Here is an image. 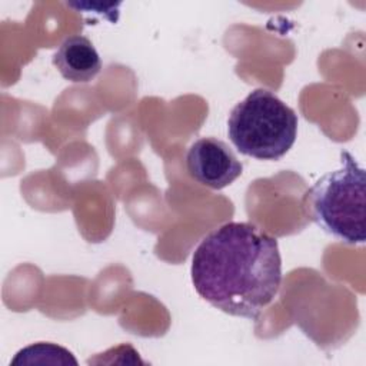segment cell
<instances>
[{"mask_svg":"<svg viewBox=\"0 0 366 366\" xmlns=\"http://www.w3.org/2000/svg\"><path fill=\"white\" fill-rule=\"evenodd\" d=\"M307 217L346 244L366 240V176L355 157L343 150L340 167L323 174L303 196Z\"/></svg>","mask_w":366,"mask_h":366,"instance_id":"2","label":"cell"},{"mask_svg":"<svg viewBox=\"0 0 366 366\" xmlns=\"http://www.w3.org/2000/svg\"><path fill=\"white\" fill-rule=\"evenodd\" d=\"M186 167L192 179L213 190L232 184L243 172L233 150L216 137H202L193 142L186 153Z\"/></svg>","mask_w":366,"mask_h":366,"instance_id":"4","label":"cell"},{"mask_svg":"<svg viewBox=\"0 0 366 366\" xmlns=\"http://www.w3.org/2000/svg\"><path fill=\"white\" fill-rule=\"evenodd\" d=\"M190 274L197 295L213 307L256 319L282 285L277 239L252 223H224L197 244Z\"/></svg>","mask_w":366,"mask_h":366,"instance_id":"1","label":"cell"},{"mask_svg":"<svg viewBox=\"0 0 366 366\" xmlns=\"http://www.w3.org/2000/svg\"><path fill=\"white\" fill-rule=\"evenodd\" d=\"M33 366V365H49V366H77L79 362L73 353L56 343L37 342L20 349L10 362V366Z\"/></svg>","mask_w":366,"mask_h":366,"instance_id":"6","label":"cell"},{"mask_svg":"<svg viewBox=\"0 0 366 366\" xmlns=\"http://www.w3.org/2000/svg\"><path fill=\"white\" fill-rule=\"evenodd\" d=\"M51 61L61 77L73 83L92 81L102 70V59L86 36L66 37L54 51Z\"/></svg>","mask_w":366,"mask_h":366,"instance_id":"5","label":"cell"},{"mask_svg":"<svg viewBox=\"0 0 366 366\" xmlns=\"http://www.w3.org/2000/svg\"><path fill=\"white\" fill-rule=\"evenodd\" d=\"M297 114L266 89H254L229 114L227 134L244 156L257 160H279L295 144Z\"/></svg>","mask_w":366,"mask_h":366,"instance_id":"3","label":"cell"}]
</instances>
